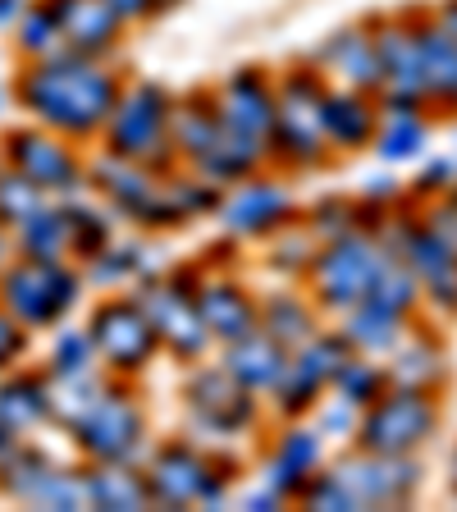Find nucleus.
<instances>
[{
  "label": "nucleus",
  "instance_id": "f257e3e1",
  "mask_svg": "<svg viewBox=\"0 0 457 512\" xmlns=\"http://www.w3.org/2000/svg\"><path fill=\"white\" fill-rule=\"evenodd\" d=\"M23 101H28L46 124H55L60 133H92L110 119L119 101V83L96 69L92 55H46L42 69H32L23 78Z\"/></svg>",
  "mask_w": 457,
  "mask_h": 512
},
{
  "label": "nucleus",
  "instance_id": "f03ea898",
  "mask_svg": "<svg viewBox=\"0 0 457 512\" xmlns=\"http://www.w3.org/2000/svg\"><path fill=\"white\" fill-rule=\"evenodd\" d=\"M170 115H174L170 96L151 83H142L128 96H119L115 110H110V142H115V156L160 165V160L170 156Z\"/></svg>",
  "mask_w": 457,
  "mask_h": 512
},
{
  "label": "nucleus",
  "instance_id": "7ed1b4c3",
  "mask_svg": "<svg viewBox=\"0 0 457 512\" xmlns=\"http://www.w3.org/2000/svg\"><path fill=\"white\" fill-rule=\"evenodd\" d=\"M380 247L371 243V238H357V234H339L325 252L311 261V275H316V293L325 307L334 311H352L357 302H366V293H371L375 275H380L384 266Z\"/></svg>",
  "mask_w": 457,
  "mask_h": 512
},
{
  "label": "nucleus",
  "instance_id": "20e7f679",
  "mask_svg": "<svg viewBox=\"0 0 457 512\" xmlns=\"http://www.w3.org/2000/svg\"><path fill=\"white\" fill-rule=\"evenodd\" d=\"M439 426V412L426 389H398L389 398H375L362 421L366 453H412L421 448Z\"/></svg>",
  "mask_w": 457,
  "mask_h": 512
},
{
  "label": "nucleus",
  "instance_id": "39448f33",
  "mask_svg": "<svg viewBox=\"0 0 457 512\" xmlns=\"http://www.w3.org/2000/svg\"><path fill=\"white\" fill-rule=\"evenodd\" d=\"M320 83L311 74H293L284 87L275 92V124H270V138L275 151L288 160H320L325 151V124H320Z\"/></svg>",
  "mask_w": 457,
  "mask_h": 512
},
{
  "label": "nucleus",
  "instance_id": "423d86ee",
  "mask_svg": "<svg viewBox=\"0 0 457 512\" xmlns=\"http://www.w3.org/2000/svg\"><path fill=\"white\" fill-rule=\"evenodd\" d=\"M5 302L23 325H51L78 302V279L60 261H28V266L10 270Z\"/></svg>",
  "mask_w": 457,
  "mask_h": 512
},
{
  "label": "nucleus",
  "instance_id": "0eeeda50",
  "mask_svg": "<svg viewBox=\"0 0 457 512\" xmlns=\"http://www.w3.org/2000/svg\"><path fill=\"white\" fill-rule=\"evenodd\" d=\"M147 485H151V499L170 503V508H183V503H206V508H215V503H224V480L215 476L211 462L188 444L160 448Z\"/></svg>",
  "mask_w": 457,
  "mask_h": 512
},
{
  "label": "nucleus",
  "instance_id": "6e6552de",
  "mask_svg": "<svg viewBox=\"0 0 457 512\" xmlns=\"http://www.w3.org/2000/svg\"><path fill=\"white\" fill-rule=\"evenodd\" d=\"M92 348L106 357L119 371H138L151 362L156 352V325L138 302H106V307L92 316Z\"/></svg>",
  "mask_w": 457,
  "mask_h": 512
},
{
  "label": "nucleus",
  "instance_id": "1a4fd4ad",
  "mask_svg": "<svg viewBox=\"0 0 457 512\" xmlns=\"http://www.w3.org/2000/svg\"><path fill=\"white\" fill-rule=\"evenodd\" d=\"M334 476L348 485L357 508H389V503H407L412 490L421 485V467L407 453H366L357 462H343Z\"/></svg>",
  "mask_w": 457,
  "mask_h": 512
},
{
  "label": "nucleus",
  "instance_id": "9d476101",
  "mask_svg": "<svg viewBox=\"0 0 457 512\" xmlns=\"http://www.w3.org/2000/svg\"><path fill=\"white\" fill-rule=\"evenodd\" d=\"M78 439L92 458L101 462H128L142 439V407L124 394H106L92 412L78 421Z\"/></svg>",
  "mask_w": 457,
  "mask_h": 512
},
{
  "label": "nucleus",
  "instance_id": "9b49d317",
  "mask_svg": "<svg viewBox=\"0 0 457 512\" xmlns=\"http://www.w3.org/2000/svg\"><path fill=\"white\" fill-rule=\"evenodd\" d=\"M188 398H192V416H197L206 430H215V435H238V430H247L256 421L252 389H243L224 366L192 375Z\"/></svg>",
  "mask_w": 457,
  "mask_h": 512
},
{
  "label": "nucleus",
  "instance_id": "f8f14e48",
  "mask_svg": "<svg viewBox=\"0 0 457 512\" xmlns=\"http://www.w3.org/2000/svg\"><path fill=\"white\" fill-rule=\"evenodd\" d=\"M142 311H147L156 334L170 343L179 357H202L206 343H211V330H206L202 311H197V298H188L183 288H174V284L147 288V293H142Z\"/></svg>",
  "mask_w": 457,
  "mask_h": 512
},
{
  "label": "nucleus",
  "instance_id": "ddd939ff",
  "mask_svg": "<svg viewBox=\"0 0 457 512\" xmlns=\"http://www.w3.org/2000/svg\"><path fill=\"white\" fill-rule=\"evenodd\" d=\"M96 183L110 192V202L119 211H128L133 220H147V224H165V220H179L174 211L170 192L156 188V179H147V170H138V160H124V156H110L96 165Z\"/></svg>",
  "mask_w": 457,
  "mask_h": 512
},
{
  "label": "nucleus",
  "instance_id": "4468645a",
  "mask_svg": "<svg viewBox=\"0 0 457 512\" xmlns=\"http://www.w3.org/2000/svg\"><path fill=\"white\" fill-rule=\"evenodd\" d=\"M398 256L416 275V284H426V293L439 307H457V252L435 229H407Z\"/></svg>",
  "mask_w": 457,
  "mask_h": 512
},
{
  "label": "nucleus",
  "instance_id": "2eb2a0df",
  "mask_svg": "<svg viewBox=\"0 0 457 512\" xmlns=\"http://www.w3.org/2000/svg\"><path fill=\"white\" fill-rule=\"evenodd\" d=\"M55 28H60L64 46L78 55H101L115 46L119 37V14L110 0H51Z\"/></svg>",
  "mask_w": 457,
  "mask_h": 512
},
{
  "label": "nucleus",
  "instance_id": "dca6fc26",
  "mask_svg": "<svg viewBox=\"0 0 457 512\" xmlns=\"http://www.w3.org/2000/svg\"><path fill=\"white\" fill-rule=\"evenodd\" d=\"M375 55H380V87L394 92V101H416L426 96V64H421V42H416V28H384L375 37Z\"/></svg>",
  "mask_w": 457,
  "mask_h": 512
},
{
  "label": "nucleus",
  "instance_id": "f3484780",
  "mask_svg": "<svg viewBox=\"0 0 457 512\" xmlns=\"http://www.w3.org/2000/svg\"><path fill=\"white\" fill-rule=\"evenodd\" d=\"M10 160L23 179H32L42 192H74L83 183V170L69 147H60L55 138H42V133H23V138H10Z\"/></svg>",
  "mask_w": 457,
  "mask_h": 512
},
{
  "label": "nucleus",
  "instance_id": "a211bd4d",
  "mask_svg": "<svg viewBox=\"0 0 457 512\" xmlns=\"http://www.w3.org/2000/svg\"><path fill=\"white\" fill-rule=\"evenodd\" d=\"M220 119L224 128L234 133H247V138H270V124H275V87L266 83L261 74H238L224 83V96H220Z\"/></svg>",
  "mask_w": 457,
  "mask_h": 512
},
{
  "label": "nucleus",
  "instance_id": "6ab92c4d",
  "mask_svg": "<svg viewBox=\"0 0 457 512\" xmlns=\"http://www.w3.org/2000/svg\"><path fill=\"white\" fill-rule=\"evenodd\" d=\"M288 215V192L279 183H243V188L220 206V220L234 234H270Z\"/></svg>",
  "mask_w": 457,
  "mask_h": 512
},
{
  "label": "nucleus",
  "instance_id": "aec40b11",
  "mask_svg": "<svg viewBox=\"0 0 457 512\" xmlns=\"http://www.w3.org/2000/svg\"><path fill=\"white\" fill-rule=\"evenodd\" d=\"M224 371L234 375L243 389H275L288 371L284 343H275L270 334H256V330L243 334V339H234V348H229Z\"/></svg>",
  "mask_w": 457,
  "mask_h": 512
},
{
  "label": "nucleus",
  "instance_id": "412c9836",
  "mask_svg": "<svg viewBox=\"0 0 457 512\" xmlns=\"http://www.w3.org/2000/svg\"><path fill=\"white\" fill-rule=\"evenodd\" d=\"M197 311H202L211 339L234 343L256 330V307L238 284H206L202 293H197Z\"/></svg>",
  "mask_w": 457,
  "mask_h": 512
},
{
  "label": "nucleus",
  "instance_id": "4be33fe9",
  "mask_svg": "<svg viewBox=\"0 0 457 512\" xmlns=\"http://www.w3.org/2000/svg\"><path fill=\"white\" fill-rule=\"evenodd\" d=\"M316 462H320V430H293V435L279 439L275 458L266 467V485L275 494H302Z\"/></svg>",
  "mask_w": 457,
  "mask_h": 512
},
{
  "label": "nucleus",
  "instance_id": "5701e85b",
  "mask_svg": "<svg viewBox=\"0 0 457 512\" xmlns=\"http://www.w3.org/2000/svg\"><path fill=\"white\" fill-rule=\"evenodd\" d=\"M320 60L330 64L334 74L348 78V83H357V87H380V55H375V42L366 37L362 28L334 32L330 42H325V51H320Z\"/></svg>",
  "mask_w": 457,
  "mask_h": 512
},
{
  "label": "nucleus",
  "instance_id": "b1692460",
  "mask_svg": "<svg viewBox=\"0 0 457 512\" xmlns=\"http://www.w3.org/2000/svg\"><path fill=\"white\" fill-rule=\"evenodd\" d=\"M426 138L430 128L426 119H421V110H416V101H394L389 96V115H384L380 133H375V151H380V160H412L426 151Z\"/></svg>",
  "mask_w": 457,
  "mask_h": 512
},
{
  "label": "nucleus",
  "instance_id": "393cba45",
  "mask_svg": "<svg viewBox=\"0 0 457 512\" xmlns=\"http://www.w3.org/2000/svg\"><path fill=\"white\" fill-rule=\"evenodd\" d=\"M87 499H92V508H110V512H133V508L156 503L147 476H138L124 462H106L101 471H92L87 476Z\"/></svg>",
  "mask_w": 457,
  "mask_h": 512
},
{
  "label": "nucleus",
  "instance_id": "a878e982",
  "mask_svg": "<svg viewBox=\"0 0 457 512\" xmlns=\"http://www.w3.org/2000/svg\"><path fill=\"white\" fill-rule=\"evenodd\" d=\"M320 124H325V142L348 151L375 138V110L362 96H325L320 101Z\"/></svg>",
  "mask_w": 457,
  "mask_h": 512
},
{
  "label": "nucleus",
  "instance_id": "bb28decb",
  "mask_svg": "<svg viewBox=\"0 0 457 512\" xmlns=\"http://www.w3.org/2000/svg\"><path fill=\"white\" fill-rule=\"evenodd\" d=\"M261 156H266V142L261 138H247V133L224 128L220 138H215V147L206 151L197 165H202L215 183H234V179H247V174L261 165Z\"/></svg>",
  "mask_w": 457,
  "mask_h": 512
},
{
  "label": "nucleus",
  "instance_id": "cd10ccee",
  "mask_svg": "<svg viewBox=\"0 0 457 512\" xmlns=\"http://www.w3.org/2000/svg\"><path fill=\"white\" fill-rule=\"evenodd\" d=\"M416 42H421V64H426V92L439 101H457V42L439 23L416 28Z\"/></svg>",
  "mask_w": 457,
  "mask_h": 512
},
{
  "label": "nucleus",
  "instance_id": "c85d7f7f",
  "mask_svg": "<svg viewBox=\"0 0 457 512\" xmlns=\"http://www.w3.org/2000/svg\"><path fill=\"white\" fill-rule=\"evenodd\" d=\"M398 334H403V316L389 307H375V302H357L348 325H343V339L366 352H389L398 343Z\"/></svg>",
  "mask_w": 457,
  "mask_h": 512
},
{
  "label": "nucleus",
  "instance_id": "c756f323",
  "mask_svg": "<svg viewBox=\"0 0 457 512\" xmlns=\"http://www.w3.org/2000/svg\"><path fill=\"white\" fill-rule=\"evenodd\" d=\"M19 234H23V247H28L32 261H60V256L74 247L69 211H51V206H42L37 215H28V220L19 224Z\"/></svg>",
  "mask_w": 457,
  "mask_h": 512
},
{
  "label": "nucleus",
  "instance_id": "7c9ffc66",
  "mask_svg": "<svg viewBox=\"0 0 457 512\" xmlns=\"http://www.w3.org/2000/svg\"><path fill=\"white\" fill-rule=\"evenodd\" d=\"M170 119H174V115H170ZM220 133H224L220 110H215V106H202V101H192V106H183V110H179V119H174L170 142H179L183 156L202 160L206 151L215 147V138H220Z\"/></svg>",
  "mask_w": 457,
  "mask_h": 512
},
{
  "label": "nucleus",
  "instance_id": "2f4dec72",
  "mask_svg": "<svg viewBox=\"0 0 457 512\" xmlns=\"http://www.w3.org/2000/svg\"><path fill=\"white\" fill-rule=\"evenodd\" d=\"M389 380L398 384V389H435L439 380H444V352L435 348V343L416 339L412 348H403L394 357V366H389Z\"/></svg>",
  "mask_w": 457,
  "mask_h": 512
},
{
  "label": "nucleus",
  "instance_id": "473e14b6",
  "mask_svg": "<svg viewBox=\"0 0 457 512\" xmlns=\"http://www.w3.org/2000/svg\"><path fill=\"white\" fill-rule=\"evenodd\" d=\"M416 298H421V284H416V275L403 266V256L389 252L384 256L380 275H375L371 293H366V302H375V307H389L398 311V316H407V311L416 307Z\"/></svg>",
  "mask_w": 457,
  "mask_h": 512
},
{
  "label": "nucleus",
  "instance_id": "72a5a7b5",
  "mask_svg": "<svg viewBox=\"0 0 457 512\" xmlns=\"http://www.w3.org/2000/svg\"><path fill=\"white\" fill-rule=\"evenodd\" d=\"M51 412V389L37 380H19L0 389V421L10 430H28L32 421H42Z\"/></svg>",
  "mask_w": 457,
  "mask_h": 512
},
{
  "label": "nucleus",
  "instance_id": "f704fd0d",
  "mask_svg": "<svg viewBox=\"0 0 457 512\" xmlns=\"http://www.w3.org/2000/svg\"><path fill=\"white\" fill-rule=\"evenodd\" d=\"M101 398H106V389L92 380V371L87 375H60V389L51 394V412L60 416V421H69V426H78Z\"/></svg>",
  "mask_w": 457,
  "mask_h": 512
},
{
  "label": "nucleus",
  "instance_id": "c9c22d12",
  "mask_svg": "<svg viewBox=\"0 0 457 512\" xmlns=\"http://www.w3.org/2000/svg\"><path fill=\"white\" fill-rule=\"evenodd\" d=\"M266 334L284 348H302L311 339V311L302 298H275L266 307Z\"/></svg>",
  "mask_w": 457,
  "mask_h": 512
},
{
  "label": "nucleus",
  "instance_id": "e433bc0d",
  "mask_svg": "<svg viewBox=\"0 0 457 512\" xmlns=\"http://www.w3.org/2000/svg\"><path fill=\"white\" fill-rule=\"evenodd\" d=\"M51 476H55V462L42 458V453H23V448H14L10 458H5V490L19 494V499H37Z\"/></svg>",
  "mask_w": 457,
  "mask_h": 512
},
{
  "label": "nucleus",
  "instance_id": "4c0bfd02",
  "mask_svg": "<svg viewBox=\"0 0 457 512\" xmlns=\"http://www.w3.org/2000/svg\"><path fill=\"white\" fill-rule=\"evenodd\" d=\"M42 188L32 179H23L19 170L14 174H0V220L5 224H23L28 215L42 211Z\"/></svg>",
  "mask_w": 457,
  "mask_h": 512
},
{
  "label": "nucleus",
  "instance_id": "58836bf2",
  "mask_svg": "<svg viewBox=\"0 0 457 512\" xmlns=\"http://www.w3.org/2000/svg\"><path fill=\"white\" fill-rule=\"evenodd\" d=\"M348 362H352L348 339H307L302 343V352H298V366L307 375H316L320 384H330Z\"/></svg>",
  "mask_w": 457,
  "mask_h": 512
},
{
  "label": "nucleus",
  "instance_id": "ea45409f",
  "mask_svg": "<svg viewBox=\"0 0 457 512\" xmlns=\"http://www.w3.org/2000/svg\"><path fill=\"white\" fill-rule=\"evenodd\" d=\"M334 380H339L343 398H348V403H357V407H371L375 398L384 394V371L375 362H348L339 375H334Z\"/></svg>",
  "mask_w": 457,
  "mask_h": 512
},
{
  "label": "nucleus",
  "instance_id": "a19ab883",
  "mask_svg": "<svg viewBox=\"0 0 457 512\" xmlns=\"http://www.w3.org/2000/svg\"><path fill=\"white\" fill-rule=\"evenodd\" d=\"M32 503H46V508H92L87 499V476H74V471L55 467V476L42 485V494Z\"/></svg>",
  "mask_w": 457,
  "mask_h": 512
},
{
  "label": "nucleus",
  "instance_id": "79ce46f5",
  "mask_svg": "<svg viewBox=\"0 0 457 512\" xmlns=\"http://www.w3.org/2000/svg\"><path fill=\"white\" fill-rule=\"evenodd\" d=\"M19 42H23V51H32V55H55L64 46V37H60V28H55V14H51V5L46 10H32L28 19H23V28H19Z\"/></svg>",
  "mask_w": 457,
  "mask_h": 512
},
{
  "label": "nucleus",
  "instance_id": "37998d69",
  "mask_svg": "<svg viewBox=\"0 0 457 512\" xmlns=\"http://www.w3.org/2000/svg\"><path fill=\"white\" fill-rule=\"evenodd\" d=\"M142 270V247H101L92 256V275L101 284H115V279H128Z\"/></svg>",
  "mask_w": 457,
  "mask_h": 512
},
{
  "label": "nucleus",
  "instance_id": "c03bdc74",
  "mask_svg": "<svg viewBox=\"0 0 457 512\" xmlns=\"http://www.w3.org/2000/svg\"><path fill=\"white\" fill-rule=\"evenodd\" d=\"M51 357H55V371L60 375H87L92 371V357H96L92 334H60Z\"/></svg>",
  "mask_w": 457,
  "mask_h": 512
},
{
  "label": "nucleus",
  "instance_id": "a18cd8bd",
  "mask_svg": "<svg viewBox=\"0 0 457 512\" xmlns=\"http://www.w3.org/2000/svg\"><path fill=\"white\" fill-rule=\"evenodd\" d=\"M69 229H74V247L83 256H96L110 243V220L101 211H69Z\"/></svg>",
  "mask_w": 457,
  "mask_h": 512
},
{
  "label": "nucleus",
  "instance_id": "49530a36",
  "mask_svg": "<svg viewBox=\"0 0 457 512\" xmlns=\"http://www.w3.org/2000/svg\"><path fill=\"white\" fill-rule=\"evenodd\" d=\"M302 494H307V503L311 508H357V499L348 494V485H343L339 476H320V480H307L302 485Z\"/></svg>",
  "mask_w": 457,
  "mask_h": 512
},
{
  "label": "nucleus",
  "instance_id": "de8ad7c7",
  "mask_svg": "<svg viewBox=\"0 0 457 512\" xmlns=\"http://www.w3.org/2000/svg\"><path fill=\"white\" fill-rule=\"evenodd\" d=\"M170 202H174V211H179V220H183V215H197V211H211V206H220V197H215L211 188H202V183H174V188H170Z\"/></svg>",
  "mask_w": 457,
  "mask_h": 512
},
{
  "label": "nucleus",
  "instance_id": "09e8293b",
  "mask_svg": "<svg viewBox=\"0 0 457 512\" xmlns=\"http://www.w3.org/2000/svg\"><path fill=\"white\" fill-rule=\"evenodd\" d=\"M352 430H357V403H348V398H339L330 412L320 416V435L339 439V435H352Z\"/></svg>",
  "mask_w": 457,
  "mask_h": 512
},
{
  "label": "nucleus",
  "instance_id": "8fccbe9b",
  "mask_svg": "<svg viewBox=\"0 0 457 512\" xmlns=\"http://www.w3.org/2000/svg\"><path fill=\"white\" fill-rule=\"evenodd\" d=\"M110 5H115L119 19H147V14L156 10L160 0H110Z\"/></svg>",
  "mask_w": 457,
  "mask_h": 512
},
{
  "label": "nucleus",
  "instance_id": "3c124183",
  "mask_svg": "<svg viewBox=\"0 0 457 512\" xmlns=\"http://www.w3.org/2000/svg\"><path fill=\"white\" fill-rule=\"evenodd\" d=\"M435 234L444 238V243H448V247H453V252H457V206H444V211H439Z\"/></svg>",
  "mask_w": 457,
  "mask_h": 512
},
{
  "label": "nucleus",
  "instance_id": "603ef678",
  "mask_svg": "<svg viewBox=\"0 0 457 512\" xmlns=\"http://www.w3.org/2000/svg\"><path fill=\"white\" fill-rule=\"evenodd\" d=\"M14 352H19V330H14L10 316H0V362H5V357H14Z\"/></svg>",
  "mask_w": 457,
  "mask_h": 512
},
{
  "label": "nucleus",
  "instance_id": "864d4df0",
  "mask_svg": "<svg viewBox=\"0 0 457 512\" xmlns=\"http://www.w3.org/2000/svg\"><path fill=\"white\" fill-rule=\"evenodd\" d=\"M439 28H444L448 37H453V42H457V0H448L444 10H439Z\"/></svg>",
  "mask_w": 457,
  "mask_h": 512
},
{
  "label": "nucleus",
  "instance_id": "5fc2aeb1",
  "mask_svg": "<svg viewBox=\"0 0 457 512\" xmlns=\"http://www.w3.org/2000/svg\"><path fill=\"white\" fill-rule=\"evenodd\" d=\"M448 174H453V165H435V170H430V188H444Z\"/></svg>",
  "mask_w": 457,
  "mask_h": 512
},
{
  "label": "nucleus",
  "instance_id": "6e6d98bb",
  "mask_svg": "<svg viewBox=\"0 0 457 512\" xmlns=\"http://www.w3.org/2000/svg\"><path fill=\"white\" fill-rule=\"evenodd\" d=\"M23 10V0H0V19H14Z\"/></svg>",
  "mask_w": 457,
  "mask_h": 512
},
{
  "label": "nucleus",
  "instance_id": "4d7b16f0",
  "mask_svg": "<svg viewBox=\"0 0 457 512\" xmlns=\"http://www.w3.org/2000/svg\"><path fill=\"white\" fill-rule=\"evenodd\" d=\"M453 485H457V458H453Z\"/></svg>",
  "mask_w": 457,
  "mask_h": 512
},
{
  "label": "nucleus",
  "instance_id": "13d9d810",
  "mask_svg": "<svg viewBox=\"0 0 457 512\" xmlns=\"http://www.w3.org/2000/svg\"><path fill=\"white\" fill-rule=\"evenodd\" d=\"M0 252H5V238H0Z\"/></svg>",
  "mask_w": 457,
  "mask_h": 512
}]
</instances>
